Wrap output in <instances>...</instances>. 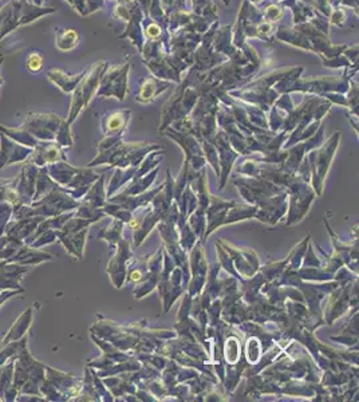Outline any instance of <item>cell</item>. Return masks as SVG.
<instances>
[{"instance_id": "6da1fadb", "label": "cell", "mask_w": 359, "mask_h": 402, "mask_svg": "<svg viewBox=\"0 0 359 402\" xmlns=\"http://www.w3.org/2000/svg\"><path fill=\"white\" fill-rule=\"evenodd\" d=\"M27 67L31 70V72H38L41 67H42V59L39 55L36 54H32L28 61H27Z\"/></svg>"}]
</instances>
